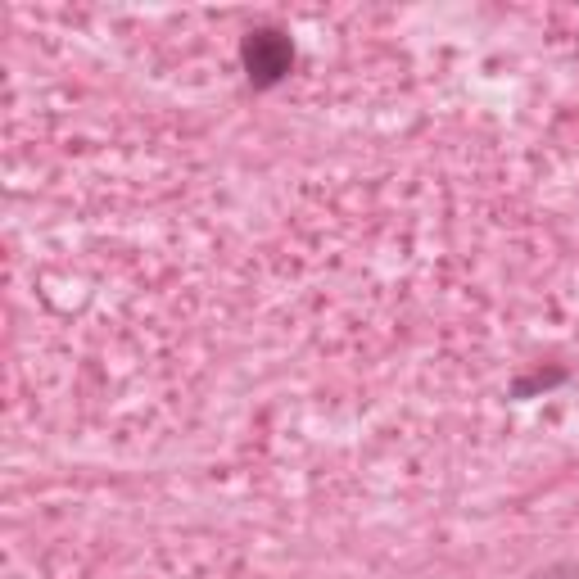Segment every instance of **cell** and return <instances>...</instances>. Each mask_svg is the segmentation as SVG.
<instances>
[{
    "mask_svg": "<svg viewBox=\"0 0 579 579\" xmlns=\"http://www.w3.org/2000/svg\"><path fill=\"white\" fill-rule=\"evenodd\" d=\"M290 59H295V50H290V41H285L281 32H254V37L245 41V68L258 86L281 82V77L290 73Z\"/></svg>",
    "mask_w": 579,
    "mask_h": 579,
    "instance_id": "1",
    "label": "cell"
}]
</instances>
